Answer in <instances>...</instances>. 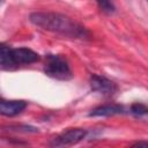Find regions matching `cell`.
I'll list each match as a JSON object with an SVG mask.
<instances>
[{"label":"cell","mask_w":148,"mask_h":148,"mask_svg":"<svg viewBox=\"0 0 148 148\" xmlns=\"http://www.w3.org/2000/svg\"><path fill=\"white\" fill-rule=\"evenodd\" d=\"M147 111H148L147 106H146L145 104H142V103H134V104H132V106H131V112H132L134 116H136V117L145 116V114L147 113Z\"/></svg>","instance_id":"obj_9"},{"label":"cell","mask_w":148,"mask_h":148,"mask_svg":"<svg viewBox=\"0 0 148 148\" xmlns=\"http://www.w3.org/2000/svg\"><path fill=\"white\" fill-rule=\"evenodd\" d=\"M17 66L13 58V49L6 45H0V69L13 71Z\"/></svg>","instance_id":"obj_8"},{"label":"cell","mask_w":148,"mask_h":148,"mask_svg":"<svg viewBox=\"0 0 148 148\" xmlns=\"http://www.w3.org/2000/svg\"><path fill=\"white\" fill-rule=\"evenodd\" d=\"M90 87L92 91H96L104 96H111L116 94L118 90V87L113 81L109 80L105 76H101L96 74L91 75L90 77Z\"/></svg>","instance_id":"obj_4"},{"label":"cell","mask_w":148,"mask_h":148,"mask_svg":"<svg viewBox=\"0 0 148 148\" xmlns=\"http://www.w3.org/2000/svg\"><path fill=\"white\" fill-rule=\"evenodd\" d=\"M13 58L16 66L21 65H30L39 60L38 53L28 49V47H16L13 49Z\"/></svg>","instance_id":"obj_6"},{"label":"cell","mask_w":148,"mask_h":148,"mask_svg":"<svg viewBox=\"0 0 148 148\" xmlns=\"http://www.w3.org/2000/svg\"><path fill=\"white\" fill-rule=\"evenodd\" d=\"M124 106L119 105V104H104V105H99L97 108H95L94 110H91V112L89 113L90 117H110V116H114V114H120L124 113Z\"/></svg>","instance_id":"obj_7"},{"label":"cell","mask_w":148,"mask_h":148,"mask_svg":"<svg viewBox=\"0 0 148 148\" xmlns=\"http://www.w3.org/2000/svg\"><path fill=\"white\" fill-rule=\"evenodd\" d=\"M27 108V102L22 99H0V114L5 117H14L20 114Z\"/></svg>","instance_id":"obj_5"},{"label":"cell","mask_w":148,"mask_h":148,"mask_svg":"<svg viewBox=\"0 0 148 148\" xmlns=\"http://www.w3.org/2000/svg\"><path fill=\"white\" fill-rule=\"evenodd\" d=\"M134 146H138V147H143V148H146V147L148 146V142H147V141H139V142L134 143Z\"/></svg>","instance_id":"obj_11"},{"label":"cell","mask_w":148,"mask_h":148,"mask_svg":"<svg viewBox=\"0 0 148 148\" xmlns=\"http://www.w3.org/2000/svg\"><path fill=\"white\" fill-rule=\"evenodd\" d=\"M87 132L82 128H69L67 131H64L58 136H56L51 141V146L61 147V146H72L77 142H80L84 136Z\"/></svg>","instance_id":"obj_3"},{"label":"cell","mask_w":148,"mask_h":148,"mask_svg":"<svg viewBox=\"0 0 148 148\" xmlns=\"http://www.w3.org/2000/svg\"><path fill=\"white\" fill-rule=\"evenodd\" d=\"M29 20L36 27L71 38L89 37V31L68 16L51 12H36L30 14Z\"/></svg>","instance_id":"obj_1"},{"label":"cell","mask_w":148,"mask_h":148,"mask_svg":"<svg viewBox=\"0 0 148 148\" xmlns=\"http://www.w3.org/2000/svg\"><path fill=\"white\" fill-rule=\"evenodd\" d=\"M44 72L47 76L66 81L72 79L73 73L68 65V61L59 54H47L44 65Z\"/></svg>","instance_id":"obj_2"},{"label":"cell","mask_w":148,"mask_h":148,"mask_svg":"<svg viewBox=\"0 0 148 148\" xmlns=\"http://www.w3.org/2000/svg\"><path fill=\"white\" fill-rule=\"evenodd\" d=\"M0 1H1V0H0Z\"/></svg>","instance_id":"obj_12"},{"label":"cell","mask_w":148,"mask_h":148,"mask_svg":"<svg viewBox=\"0 0 148 148\" xmlns=\"http://www.w3.org/2000/svg\"><path fill=\"white\" fill-rule=\"evenodd\" d=\"M98 7L101 8V10H103L104 13L111 14L114 12V6L111 2V0H96Z\"/></svg>","instance_id":"obj_10"}]
</instances>
